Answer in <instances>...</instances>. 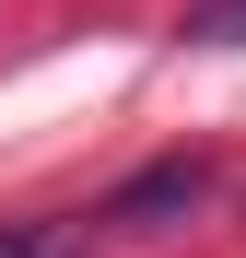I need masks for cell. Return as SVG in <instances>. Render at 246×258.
Returning <instances> with one entry per match:
<instances>
[{"instance_id": "cell-1", "label": "cell", "mask_w": 246, "mask_h": 258, "mask_svg": "<svg viewBox=\"0 0 246 258\" xmlns=\"http://www.w3.org/2000/svg\"><path fill=\"white\" fill-rule=\"evenodd\" d=\"M199 200H211V164H152V176H129L106 200V223L117 235H152V223H176V211H199Z\"/></svg>"}, {"instance_id": "cell-2", "label": "cell", "mask_w": 246, "mask_h": 258, "mask_svg": "<svg viewBox=\"0 0 246 258\" xmlns=\"http://www.w3.org/2000/svg\"><path fill=\"white\" fill-rule=\"evenodd\" d=\"M94 246V223H70V211H47V223H0V258H82Z\"/></svg>"}, {"instance_id": "cell-3", "label": "cell", "mask_w": 246, "mask_h": 258, "mask_svg": "<svg viewBox=\"0 0 246 258\" xmlns=\"http://www.w3.org/2000/svg\"><path fill=\"white\" fill-rule=\"evenodd\" d=\"M188 47H246V0H199L188 12Z\"/></svg>"}]
</instances>
